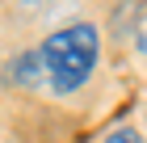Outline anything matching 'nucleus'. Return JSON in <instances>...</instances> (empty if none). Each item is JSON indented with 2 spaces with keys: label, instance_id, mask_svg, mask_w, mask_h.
Returning a JSON list of instances; mask_svg holds the SVG:
<instances>
[{
  "label": "nucleus",
  "instance_id": "2",
  "mask_svg": "<svg viewBox=\"0 0 147 143\" xmlns=\"http://www.w3.org/2000/svg\"><path fill=\"white\" fill-rule=\"evenodd\" d=\"M135 46H139V51L147 55V13L139 17V30H135Z\"/></svg>",
  "mask_w": 147,
  "mask_h": 143
},
{
  "label": "nucleus",
  "instance_id": "3",
  "mask_svg": "<svg viewBox=\"0 0 147 143\" xmlns=\"http://www.w3.org/2000/svg\"><path fill=\"white\" fill-rule=\"evenodd\" d=\"M105 143H143V139H139L135 131H113V135H109Z\"/></svg>",
  "mask_w": 147,
  "mask_h": 143
},
{
  "label": "nucleus",
  "instance_id": "1",
  "mask_svg": "<svg viewBox=\"0 0 147 143\" xmlns=\"http://www.w3.org/2000/svg\"><path fill=\"white\" fill-rule=\"evenodd\" d=\"M34 55H38L42 84L51 88V93H76V88L92 76V67H97L101 34H97V25L76 21V25L55 30V34L34 51Z\"/></svg>",
  "mask_w": 147,
  "mask_h": 143
}]
</instances>
